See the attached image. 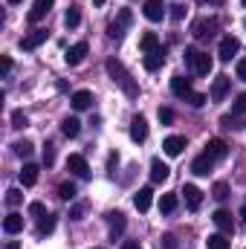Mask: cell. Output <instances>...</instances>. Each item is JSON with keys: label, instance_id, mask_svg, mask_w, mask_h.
Instances as JSON below:
<instances>
[{"label": "cell", "instance_id": "obj_31", "mask_svg": "<svg viewBox=\"0 0 246 249\" xmlns=\"http://www.w3.org/2000/svg\"><path fill=\"white\" fill-rule=\"evenodd\" d=\"M206 247L209 249H229V241H226V235H211L206 241Z\"/></svg>", "mask_w": 246, "mask_h": 249}, {"label": "cell", "instance_id": "obj_44", "mask_svg": "<svg viewBox=\"0 0 246 249\" xmlns=\"http://www.w3.org/2000/svg\"><path fill=\"white\" fill-rule=\"evenodd\" d=\"M171 18H174V20H183V18H185V6H180V3H177V6H171Z\"/></svg>", "mask_w": 246, "mask_h": 249}, {"label": "cell", "instance_id": "obj_25", "mask_svg": "<svg viewBox=\"0 0 246 249\" xmlns=\"http://www.w3.org/2000/svg\"><path fill=\"white\" fill-rule=\"evenodd\" d=\"M78 130H81V122H78L75 116H67V119L61 122V133H64V136H70V139H72V136H78Z\"/></svg>", "mask_w": 246, "mask_h": 249}, {"label": "cell", "instance_id": "obj_51", "mask_svg": "<svg viewBox=\"0 0 246 249\" xmlns=\"http://www.w3.org/2000/svg\"><path fill=\"white\" fill-rule=\"evenodd\" d=\"M241 217H244V223H246V206H244V209H241Z\"/></svg>", "mask_w": 246, "mask_h": 249}, {"label": "cell", "instance_id": "obj_23", "mask_svg": "<svg viewBox=\"0 0 246 249\" xmlns=\"http://www.w3.org/2000/svg\"><path fill=\"white\" fill-rule=\"evenodd\" d=\"M194 72L197 75H209L211 72V58H209V53H197V58H194Z\"/></svg>", "mask_w": 246, "mask_h": 249}, {"label": "cell", "instance_id": "obj_32", "mask_svg": "<svg viewBox=\"0 0 246 249\" xmlns=\"http://www.w3.org/2000/svg\"><path fill=\"white\" fill-rule=\"evenodd\" d=\"M20 200H23V194H20V188H9L6 191V206H20Z\"/></svg>", "mask_w": 246, "mask_h": 249}, {"label": "cell", "instance_id": "obj_52", "mask_svg": "<svg viewBox=\"0 0 246 249\" xmlns=\"http://www.w3.org/2000/svg\"><path fill=\"white\" fill-rule=\"evenodd\" d=\"M93 3H96V6H105V0H93Z\"/></svg>", "mask_w": 246, "mask_h": 249}, {"label": "cell", "instance_id": "obj_34", "mask_svg": "<svg viewBox=\"0 0 246 249\" xmlns=\"http://www.w3.org/2000/svg\"><path fill=\"white\" fill-rule=\"evenodd\" d=\"M12 148H15V154H18V157H29V154H32V142H26V139L15 142Z\"/></svg>", "mask_w": 246, "mask_h": 249}, {"label": "cell", "instance_id": "obj_33", "mask_svg": "<svg viewBox=\"0 0 246 249\" xmlns=\"http://www.w3.org/2000/svg\"><path fill=\"white\" fill-rule=\"evenodd\" d=\"M26 124H29V116H26L23 110H15V113H12V127H18V130H23Z\"/></svg>", "mask_w": 246, "mask_h": 249}, {"label": "cell", "instance_id": "obj_41", "mask_svg": "<svg viewBox=\"0 0 246 249\" xmlns=\"http://www.w3.org/2000/svg\"><path fill=\"white\" fill-rule=\"evenodd\" d=\"M84 212H87V203H78V206H72V209H70V217H72V220H81V214H84Z\"/></svg>", "mask_w": 246, "mask_h": 249}, {"label": "cell", "instance_id": "obj_35", "mask_svg": "<svg viewBox=\"0 0 246 249\" xmlns=\"http://www.w3.org/2000/svg\"><path fill=\"white\" fill-rule=\"evenodd\" d=\"M58 197H61V200H72V197H75V186H72V183H61Z\"/></svg>", "mask_w": 246, "mask_h": 249}, {"label": "cell", "instance_id": "obj_11", "mask_svg": "<svg viewBox=\"0 0 246 249\" xmlns=\"http://www.w3.org/2000/svg\"><path fill=\"white\" fill-rule=\"evenodd\" d=\"M171 90H174V96H180V99H185V102H188L191 93H194V90H191V81L183 78V75H174V78H171Z\"/></svg>", "mask_w": 246, "mask_h": 249}, {"label": "cell", "instance_id": "obj_19", "mask_svg": "<svg viewBox=\"0 0 246 249\" xmlns=\"http://www.w3.org/2000/svg\"><path fill=\"white\" fill-rule=\"evenodd\" d=\"M53 3H55V0H35V3H32V12H29V20H32V23H38V20L53 9Z\"/></svg>", "mask_w": 246, "mask_h": 249}, {"label": "cell", "instance_id": "obj_1", "mask_svg": "<svg viewBox=\"0 0 246 249\" xmlns=\"http://www.w3.org/2000/svg\"><path fill=\"white\" fill-rule=\"evenodd\" d=\"M105 70H107V75H110V78H113V81H116V84L124 90V96H130V99H136V96H139V84L130 78V72L122 67V61H116V58H107Z\"/></svg>", "mask_w": 246, "mask_h": 249}, {"label": "cell", "instance_id": "obj_8", "mask_svg": "<svg viewBox=\"0 0 246 249\" xmlns=\"http://www.w3.org/2000/svg\"><path fill=\"white\" fill-rule=\"evenodd\" d=\"M130 139L133 142H145L148 139V122H145V116H133L130 119Z\"/></svg>", "mask_w": 246, "mask_h": 249}, {"label": "cell", "instance_id": "obj_55", "mask_svg": "<svg viewBox=\"0 0 246 249\" xmlns=\"http://www.w3.org/2000/svg\"><path fill=\"white\" fill-rule=\"evenodd\" d=\"M244 26H246V20H244Z\"/></svg>", "mask_w": 246, "mask_h": 249}, {"label": "cell", "instance_id": "obj_18", "mask_svg": "<svg viewBox=\"0 0 246 249\" xmlns=\"http://www.w3.org/2000/svg\"><path fill=\"white\" fill-rule=\"evenodd\" d=\"M23 229V217L18 214V212H12V214H6L3 217V232H9V235H18Z\"/></svg>", "mask_w": 246, "mask_h": 249}, {"label": "cell", "instance_id": "obj_42", "mask_svg": "<svg viewBox=\"0 0 246 249\" xmlns=\"http://www.w3.org/2000/svg\"><path fill=\"white\" fill-rule=\"evenodd\" d=\"M9 72H12V58L3 55V58H0V75H9Z\"/></svg>", "mask_w": 246, "mask_h": 249}, {"label": "cell", "instance_id": "obj_15", "mask_svg": "<svg viewBox=\"0 0 246 249\" xmlns=\"http://www.w3.org/2000/svg\"><path fill=\"white\" fill-rule=\"evenodd\" d=\"M107 226H110V238L116 241L124 232V226H127V223H124V214L122 212H110V214H107Z\"/></svg>", "mask_w": 246, "mask_h": 249}, {"label": "cell", "instance_id": "obj_16", "mask_svg": "<svg viewBox=\"0 0 246 249\" xmlns=\"http://www.w3.org/2000/svg\"><path fill=\"white\" fill-rule=\"evenodd\" d=\"M185 148V136H168L165 142H162V151L168 154V157H180Z\"/></svg>", "mask_w": 246, "mask_h": 249}, {"label": "cell", "instance_id": "obj_28", "mask_svg": "<svg viewBox=\"0 0 246 249\" xmlns=\"http://www.w3.org/2000/svg\"><path fill=\"white\" fill-rule=\"evenodd\" d=\"M174 209H177V194H162L159 197V212L162 214H171Z\"/></svg>", "mask_w": 246, "mask_h": 249}, {"label": "cell", "instance_id": "obj_38", "mask_svg": "<svg viewBox=\"0 0 246 249\" xmlns=\"http://www.w3.org/2000/svg\"><path fill=\"white\" fill-rule=\"evenodd\" d=\"M29 214H32V217H44V214H47L44 203H38V200H35V203H29Z\"/></svg>", "mask_w": 246, "mask_h": 249}, {"label": "cell", "instance_id": "obj_2", "mask_svg": "<svg viewBox=\"0 0 246 249\" xmlns=\"http://www.w3.org/2000/svg\"><path fill=\"white\" fill-rule=\"evenodd\" d=\"M214 29H217V20H214V18H203V20H197V23L191 26V35L200 38V41H206V38L214 35Z\"/></svg>", "mask_w": 246, "mask_h": 249}, {"label": "cell", "instance_id": "obj_40", "mask_svg": "<svg viewBox=\"0 0 246 249\" xmlns=\"http://www.w3.org/2000/svg\"><path fill=\"white\" fill-rule=\"evenodd\" d=\"M214 197H217V200H226V197H229V186H226V183H214Z\"/></svg>", "mask_w": 246, "mask_h": 249}, {"label": "cell", "instance_id": "obj_26", "mask_svg": "<svg viewBox=\"0 0 246 249\" xmlns=\"http://www.w3.org/2000/svg\"><path fill=\"white\" fill-rule=\"evenodd\" d=\"M139 47H142L145 53H157V50H162V47H159V38H157L154 32H145L142 41H139Z\"/></svg>", "mask_w": 246, "mask_h": 249}, {"label": "cell", "instance_id": "obj_49", "mask_svg": "<svg viewBox=\"0 0 246 249\" xmlns=\"http://www.w3.org/2000/svg\"><path fill=\"white\" fill-rule=\"evenodd\" d=\"M197 3H200V6H206V3H211V6H220L223 0H197Z\"/></svg>", "mask_w": 246, "mask_h": 249}, {"label": "cell", "instance_id": "obj_13", "mask_svg": "<svg viewBox=\"0 0 246 249\" xmlns=\"http://www.w3.org/2000/svg\"><path fill=\"white\" fill-rule=\"evenodd\" d=\"M203 154H209L211 160H223V157L229 154V148H226V142H223V139H209Z\"/></svg>", "mask_w": 246, "mask_h": 249}, {"label": "cell", "instance_id": "obj_37", "mask_svg": "<svg viewBox=\"0 0 246 249\" xmlns=\"http://www.w3.org/2000/svg\"><path fill=\"white\" fill-rule=\"evenodd\" d=\"M206 102H209V96H203V93H191V99H188L191 107H203Z\"/></svg>", "mask_w": 246, "mask_h": 249}, {"label": "cell", "instance_id": "obj_43", "mask_svg": "<svg viewBox=\"0 0 246 249\" xmlns=\"http://www.w3.org/2000/svg\"><path fill=\"white\" fill-rule=\"evenodd\" d=\"M44 162H47V165H53V162H55V148H53V145H47V148H44Z\"/></svg>", "mask_w": 246, "mask_h": 249}, {"label": "cell", "instance_id": "obj_3", "mask_svg": "<svg viewBox=\"0 0 246 249\" xmlns=\"http://www.w3.org/2000/svg\"><path fill=\"white\" fill-rule=\"evenodd\" d=\"M87 53H90V47L84 44V41H78V44H72L70 50H67V55H64V61L70 64V67H78V64L87 58Z\"/></svg>", "mask_w": 246, "mask_h": 249}, {"label": "cell", "instance_id": "obj_30", "mask_svg": "<svg viewBox=\"0 0 246 249\" xmlns=\"http://www.w3.org/2000/svg\"><path fill=\"white\" fill-rule=\"evenodd\" d=\"M124 29H127V26H124L122 20H119V18H116V20H113V23H110V26H107V35H110V38H113V41H119V38H122V35H124Z\"/></svg>", "mask_w": 246, "mask_h": 249}, {"label": "cell", "instance_id": "obj_46", "mask_svg": "<svg viewBox=\"0 0 246 249\" xmlns=\"http://www.w3.org/2000/svg\"><path fill=\"white\" fill-rule=\"evenodd\" d=\"M185 64H188V67H191V64H194V58H197V50H194V47H188V50H185Z\"/></svg>", "mask_w": 246, "mask_h": 249}, {"label": "cell", "instance_id": "obj_24", "mask_svg": "<svg viewBox=\"0 0 246 249\" xmlns=\"http://www.w3.org/2000/svg\"><path fill=\"white\" fill-rule=\"evenodd\" d=\"M20 183H23V186H35V183H38V165L26 162V165L20 168Z\"/></svg>", "mask_w": 246, "mask_h": 249}, {"label": "cell", "instance_id": "obj_53", "mask_svg": "<svg viewBox=\"0 0 246 249\" xmlns=\"http://www.w3.org/2000/svg\"><path fill=\"white\" fill-rule=\"evenodd\" d=\"M6 3H20V0H6Z\"/></svg>", "mask_w": 246, "mask_h": 249}, {"label": "cell", "instance_id": "obj_47", "mask_svg": "<svg viewBox=\"0 0 246 249\" xmlns=\"http://www.w3.org/2000/svg\"><path fill=\"white\" fill-rule=\"evenodd\" d=\"M238 78H241V81H246V58H241V61H238Z\"/></svg>", "mask_w": 246, "mask_h": 249}, {"label": "cell", "instance_id": "obj_45", "mask_svg": "<svg viewBox=\"0 0 246 249\" xmlns=\"http://www.w3.org/2000/svg\"><path fill=\"white\" fill-rule=\"evenodd\" d=\"M162 247L165 249H177V238H174V235H162Z\"/></svg>", "mask_w": 246, "mask_h": 249}, {"label": "cell", "instance_id": "obj_9", "mask_svg": "<svg viewBox=\"0 0 246 249\" xmlns=\"http://www.w3.org/2000/svg\"><path fill=\"white\" fill-rule=\"evenodd\" d=\"M229 75H217L214 78V84H211V102H223L226 99V93H229Z\"/></svg>", "mask_w": 246, "mask_h": 249}, {"label": "cell", "instance_id": "obj_29", "mask_svg": "<svg viewBox=\"0 0 246 249\" xmlns=\"http://www.w3.org/2000/svg\"><path fill=\"white\" fill-rule=\"evenodd\" d=\"M53 229H55V217L53 214H44L41 223H38V235H50Z\"/></svg>", "mask_w": 246, "mask_h": 249}, {"label": "cell", "instance_id": "obj_12", "mask_svg": "<svg viewBox=\"0 0 246 249\" xmlns=\"http://www.w3.org/2000/svg\"><path fill=\"white\" fill-rule=\"evenodd\" d=\"M151 203H154V188H151V186L139 188V191H136V197H133V206H136L139 212H148V209H151Z\"/></svg>", "mask_w": 246, "mask_h": 249}, {"label": "cell", "instance_id": "obj_4", "mask_svg": "<svg viewBox=\"0 0 246 249\" xmlns=\"http://www.w3.org/2000/svg\"><path fill=\"white\" fill-rule=\"evenodd\" d=\"M238 50H241V41H238L235 35H226V38L220 41L217 55H220V61H232V55H238Z\"/></svg>", "mask_w": 246, "mask_h": 249}, {"label": "cell", "instance_id": "obj_48", "mask_svg": "<svg viewBox=\"0 0 246 249\" xmlns=\"http://www.w3.org/2000/svg\"><path fill=\"white\" fill-rule=\"evenodd\" d=\"M122 249H139V241H124Z\"/></svg>", "mask_w": 246, "mask_h": 249}, {"label": "cell", "instance_id": "obj_6", "mask_svg": "<svg viewBox=\"0 0 246 249\" xmlns=\"http://www.w3.org/2000/svg\"><path fill=\"white\" fill-rule=\"evenodd\" d=\"M211 220H214V226H217L223 235H232V232H235V220H232V214H229L226 209H217V212L211 214Z\"/></svg>", "mask_w": 246, "mask_h": 249}, {"label": "cell", "instance_id": "obj_22", "mask_svg": "<svg viewBox=\"0 0 246 249\" xmlns=\"http://www.w3.org/2000/svg\"><path fill=\"white\" fill-rule=\"evenodd\" d=\"M142 64H145V70H159L162 64H165V53L162 50H157V53H145V58H142Z\"/></svg>", "mask_w": 246, "mask_h": 249}, {"label": "cell", "instance_id": "obj_17", "mask_svg": "<svg viewBox=\"0 0 246 249\" xmlns=\"http://www.w3.org/2000/svg\"><path fill=\"white\" fill-rule=\"evenodd\" d=\"M70 102H72V107H75V110H87V107L93 105V93H90V90H75Z\"/></svg>", "mask_w": 246, "mask_h": 249}, {"label": "cell", "instance_id": "obj_36", "mask_svg": "<svg viewBox=\"0 0 246 249\" xmlns=\"http://www.w3.org/2000/svg\"><path fill=\"white\" fill-rule=\"evenodd\" d=\"M232 113H246V93H241V96L232 102Z\"/></svg>", "mask_w": 246, "mask_h": 249}, {"label": "cell", "instance_id": "obj_10", "mask_svg": "<svg viewBox=\"0 0 246 249\" xmlns=\"http://www.w3.org/2000/svg\"><path fill=\"white\" fill-rule=\"evenodd\" d=\"M145 18L148 20H162L165 18V3L162 0H145Z\"/></svg>", "mask_w": 246, "mask_h": 249}, {"label": "cell", "instance_id": "obj_39", "mask_svg": "<svg viewBox=\"0 0 246 249\" xmlns=\"http://www.w3.org/2000/svg\"><path fill=\"white\" fill-rule=\"evenodd\" d=\"M159 122L171 124V122H174V110H171V107H159Z\"/></svg>", "mask_w": 246, "mask_h": 249}, {"label": "cell", "instance_id": "obj_14", "mask_svg": "<svg viewBox=\"0 0 246 249\" xmlns=\"http://www.w3.org/2000/svg\"><path fill=\"white\" fill-rule=\"evenodd\" d=\"M211 168H214V160H211L209 154H203V157H197V160L191 162V171H194L197 177H209Z\"/></svg>", "mask_w": 246, "mask_h": 249}, {"label": "cell", "instance_id": "obj_20", "mask_svg": "<svg viewBox=\"0 0 246 249\" xmlns=\"http://www.w3.org/2000/svg\"><path fill=\"white\" fill-rule=\"evenodd\" d=\"M183 197H185V206H188V209H200V203H203V191L197 186H185Z\"/></svg>", "mask_w": 246, "mask_h": 249}, {"label": "cell", "instance_id": "obj_54", "mask_svg": "<svg viewBox=\"0 0 246 249\" xmlns=\"http://www.w3.org/2000/svg\"><path fill=\"white\" fill-rule=\"evenodd\" d=\"M241 3H244V6H246V0H241Z\"/></svg>", "mask_w": 246, "mask_h": 249}, {"label": "cell", "instance_id": "obj_5", "mask_svg": "<svg viewBox=\"0 0 246 249\" xmlns=\"http://www.w3.org/2000/svg\"><path fill=\"white\" fill-rule=\"evenodd\" d=\"M67 171H72L75 177H90V165L81 154H70L67 157Z\"/></svg>", "mask_w": 246, "mask_h": 249}, {"label": "cell", "instance_id": "obj_7", "mask_svg": "<svg viewBox=\"0 0 246 249\" xmlns=\"http://www.w3.org/2000/svg\"><path fill=\"white\" fill-rule=\"evenodd\" d=\"M44 41H47V29H32L29 35L20 38V50H35V47H41Z\"/></svg>", "mask_w": 246, "mask_h": 249}, {"label": "cell", "instance_id": "obj_50", "mask_svg": "<svg viewBox=\"0 0 246 249\" xmlns=\"http://www.w3.org/2000/svg\"><path fill=\"white\" fill-rule=\"evenodd\" d=\"M6 249H20V244H18V241H9V244H6Z\"/></svg>", "mask_w": 246, "mask_h": 249}, {"label": "cell", "instance_id": "obj_21", "mask_svg": "<svg viewBox=\"0 0 246 249\" xmlns=\"http://www.w3.org/2000/svg\"><path fill=\"white\" fill-rule=\"evenodd\" d=\"M168 174H171V171H168V165H165L162 160H154V162H151V180H154V183H165Z\"/></svg>", "mask_w": 246, "mask_h": 249}, {"label": "cell", "instance_id": "obj_27", "mask_svg": "<svg viewBox=\"0 0 246 249\" xmlns=\"http://www.w3.org/2000/svg\"><path fill=\"white\" fill-rule=\"evenodd\" d=\"M78 23H81V12H78V6H70L67 15H64V26L67 29H75Z\"/></svg>", "mask_w": 246, "mask_h": 249}]
</instances>
